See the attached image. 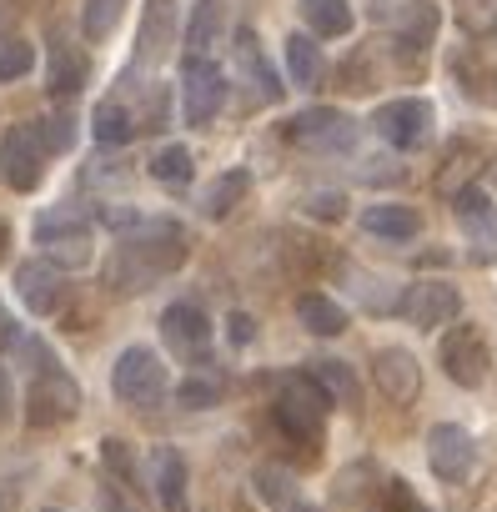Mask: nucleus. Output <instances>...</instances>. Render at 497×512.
Instances as JSON below:
<instances>
[{
  "label": "nucleus",
  "instance_id": "1",
  "mask_svg": "<svg viewBox=\"0 0 497 512\" xmlns=\"http://www.w3.org/2000/svg\"><path fill=\"white\" fill-rule=\"evenodd\" d=\"M181 262H186V236H181L176 221H136L131 236L111 256L106 282L116 292H146L161 277H171Z\"/></svg>",
  "mask_w": 497,
  "mask_h": 512
},
{
  "label": "nucleus",
  "instance_id": "2",
  "mask_svg": "<svg viewBox=\"0 0 497 512\" xmlns=\"http://www.w3.org/2000/svg\"><path fill=\"white\" fill-rule=\"evenodd\" d=\"M111 387L126 407H156L166 397V362L151 352V347H126L116 357V372H111Z\"/></svg>",
  "mask_w": 497,
  "mask_h": 512
},
{
  "label": "nucleus",
  "instance_id": "3",
  "mask_svg": "<svg viewBox=\"0 0 497 512\" xmlns=\"http://www.w3.org/2000/svg\"><path fill=\"white\" fill-rule=\"evenodd\" d=\"M287 141L302 146V151H322V156H337V151H352L357 141V121L337 106H312L302 116L287 121Z\"/></svg>",
  "mask_w": 497,
  "mask_h": 512
},
{
  "label": "nucleus",
  "instance_id": "4",
  "mask_svg": "<svg viewBox=\"0 0 497 512\" xmlns=\"http://www.w3.org/2000/svg\"><path fill=\"white\" fill-rule=\"evenodd\" d=\"M46 136L41 126H11L0 136V176H6L11 191H36L46 176Z\"/></svg>",
  "mask_w": 497,
  "mask_h": 512
},
{
  "label": "nucleus",
  "instance_id": "5",
  "mask_svg": "<svg viewBox=\"0 0 497 512\" xmlns=\"http://www.w3.org/2000/svg\"><path fill=\"white\" fill-rule=\"evenodd\" d=\"M327 407H332V397H327V387L317 377H292L282 387V397H277V422L292 437L317 442L322 437V422H327Z\"/></svg>",
  "mask_w": 497,
  "mask_h": 512
},
{
  "label": "nucleus",
  "instance_id": "6",
  "mask_svg": "<svg viewBox=\"0 0 497 512\" xmlns=\"http://www.w3.org/2000/svg\"><path fill=\"white\" fill-rule=\"evenodd\" d=\"M221 106H226V76H221V66L206 61V56H186V66H181V116L191 126H211Z\"/></svg>",
  "mask_w": 497,
  "mask_h": 512
},
{
  "label": "nucleus",
  "instance_id": "7",
  "mask_svg": "<svg viewBox=\"0 0 497 512\" xmlns=\"http://www.w3.org/2000/svg\"><path fill=\"white\" fill-rule=\"evenodd\" d=\"M81 412V387L51 362V367H41L36 372V382H31V397H26V417H31V427H56V422H71Z\"/></svg>",
  "mask_w": 497,
  "mask_h": 512
},
{
  "label": "nucleus",
  "instance_id": "8",
  "mask_svg": "<svg viewBox=\"0 0 497 512\" xmlns=\"http://www.w3.org/2000/svg\"><path fill=\"white\" fill-rule=\"evenodd\" d=\"M36 241L56 267H86L91 262V231L76 211H46L36 216Z\"/></svg>",
  "mask_w": 497,
  "mask_h": 512
},
{
  "label": "nucleus",
  "instance_id": "9",
  "mask_svg": "<svg viewBox=\"0 0 497 512\" xmlns=\"http://www.w3.org/2000/svg\"><path fill=\"white\" fill-rule=\"evenodd\" d=\"M372 126H377V136L392 141L397 151H417V146H427V136H432V106L417 101V96L387 101V106H377Z\"/></svg>",
  "mask_w": 497,
  "mask_h": 512
},
{
  "label": "nucleus",
  "instance_id": "10",
  "mask_svg": "<svg viewBox=\"0 0 497 512\" xmlns=\"http://www.w3.org/2000/svg\"><path fill=\"white\" fill-rule=\"evenodd\" d=\"M397 307L417 332H432V327H447V322L462 317V292L452 282H412Z\"/></svg>",
  "mask_w": 497,
  "mask_h": 512
},
{
  "label": "nucleus",
  "instance_id": "11",
  "mask_svg": "<svg viewBox=\"0 0 497 512\" xmlns=\"http://www.w3.org/2000/svg\"><path fill=\"white\" fill-rule=\"evenodd\" d=\"M452 211H457V226H462L472 262H497V206L477 186H467V191H457Z\"/></svg>",
  "mask_w": 497,
  "mask_h": 512
},
{
  "label": "nucleus",
  "instance_id": "12",
  "mask_svg": "<svg viewBox=\"0 0 497 512\" xmlns=\"http://www.w3.org/2000/svg\"><path fill=\"white\" fill-rule=\"evenodd\" d=\"M427 462H432V472L442 482H467L472 467H477V447H472V437L457 422H437L427 432Z\"/></svg>",
  "mask_w": 497,
  "mask_h": 512
},
{
  "label": "nucleus",
  "instance_id": "13",
  "mask_svg": "<svg viewBox=\"0 0 497 512\" xmlns=\"http://www.w3.org/2000/svg\"><path fill=\"white\" fill-rule=\"evenodd\" d=\"M487 342L472 332V327H457L442 337V372L457 382V387H482L487 382Z\"/></svg>",
  "mask_w": 497,
  "mask_h": 512
},
{
  "label": "nucleus",
  "instance_id": "14",
  "mask_svg": "<svg viewBox=\"0 0 497 512\" xmlns=\"http://www.w3.org/2000/svg\"><path fill=\"white\" fill-rule=\"evenodd\" d=\"M372 377L387 402H417V392H422V367L407 347H382L372 357Z\"/></svg>",
  "mask_w": 497,
  "mask_h": 512
},
{
  "label": "nucleus",
  "instance_id": "15",
  "mask_svg": "<svg viewBox=\"0 0 497 512\" xmlns=\"http://www.w3.org/2000/svg\"><path fill=\"white\" fill-rule=\"evenodd\" d=\"M16 297L36 312V317H51L66 297V282H61V267L56 262H21L16 267Z\"/></svg>",
  "mask_w": 497,
  "mask_h": 512
},
{
  "label": "nucleus",
  "instance_id": "16",
  "mask_svg": "<svg viewBox=\"0 0 497 512\" xmlns=\"http://www.w3.org/2000/svg\"><path fill=\"white\" fill-rule=\"evenodd\" d=\"M161 337H166L176 352L196 357V352L211 342V322H206V312H201V307L176 302V307H166V312H161Z\"/></svg>",
  "mask_w": 497,
  "mask_h": 512
},
{
  "label": "nucleus",
  "instance_id": "17",
  "mask_svg": "<svg viewBox=\"0 0 497 512\" xmlns=\"http://www.w3.org/2000/svg\"><path fill=\"white\" fill-rule=\"evenodd\" d=\"M236 66H241V76H246V86H252L262 101H282V81H277V71H272V61L262 56V46H257V31H241L236 36Z\"/></svg>",
  "mask_w": 497,
  "mask_h": 512
},
{
  "label": "nucleus",
  "instance_id": "18",
  "mask_svg": "<svg viewBox=\"0 0 497 512\" xmlns=\"http://www.w3.org/2000/svg\"><path fill=\"white\" fill-rule=\"evenodd\" d=\"M151 477H156V497H161V512H186V457L161 447L151 457Z\"/></svg>",
  "mask_w": 497,
  "mask_h": 512
},
{
  "label": "nucleus",
  "instance_id": "19",
  "mask_svg": "<svg viewBox=\"0 0 497 512\" xmlns=\"http://www.w3.org/2000/svg\"><path fill=\"white\" fill-rule=\"evenodd\" d=\"M176 41V0H151L141 21V61H161Z\"/></svg>",
  "mask_w": 497,
  "mask_h": 512
},
{
  "label": "nucleus",
  "instance_id": "20",
  "mask_svg": "<svg viewBox=\"0 0 497 512\" xmlns=\"http://www.w3.org/2000/svg\"><path fill=\"white\" fill-rule=\"evenodd\" d=\"M297 322H302L312 337H342V332H347V312H342L332 297H322V292H302V297H297Z\"/></svg>",
  "mask_w": 497,
  "mask_h": 512
},
{
  "label": "nucleus",
  "instance_id": "21",
  "mask_svg": "<svg viewBox=\"0 0 497 512\" xmlns=\"http://www.w3.org/2000/svg\"><path fill=\"white\" fill-rule=\"evenodd\" d=\"M362 231L382 236V241H407L422 231V216L407 211V206H367L362 211Z\"/></svg>",
  "mask_w": 497,
  "mask_h": 512
},
{
  "label": "nucleus",
  "instance_id": "22",
  "mask_svg": "<svg viewBox=\"0 0 497 512\" xmlns=\"http://www.w3.org/2000/svg\"><path fill=\"white\" fill-rule=\"evenodd\" d=\"M221 31H226V6H221V0H196V11H191V21H186V46H191V56H206V51L221 41Z\"/></svg>",
  "mask_w": 497,
  "mask_h": 512
},
{
  "label": "nucleus",
  "instance_id": "23",
  "mask_svg": "<svg viewBox=\"0 0 497 512\" xmlns=\"http://www.w3.org/2000/svg\"><path fill=\"white\" fill-rule=\"evenodd\" d=\"M287 71H292V81L302 86V91H317L322 86V51H317V41L312 36H287Z\"/></svg>",
  "mask_w": 497,
  "mask_h": 512
},
{
  "label": "nucleus",
  "instance_id": "24",
  "mask_svg": "<svg viewBox=\"0 0 497 512\" xmlns=\"http://www.w3.org/2000/svg\"><path fill=\"white\" fill-rule=\"evenodd\" d=\"M46 86H51V96H76V91L86 86V61H81L61 36L51 41V81H46Z\"/></svg>",
  "mask_w": 497,
  "mask_h": 512
},
{
  "label": "nucleus",
  "instance_id": "25",
  "mask_svg": "<svg viewBox=\"0 0 497 512\" xmlns=\"http://www.w3.org/2000/svg\"><path fill=\"white\" fill-rule=\"evenodd\" d=\"M302 16H307L312 36H327V41L352 31V6L347 0H302Z\"/></svg>",
  "mask_w": 497,
  "mask_h": 512
},
{
  "label": "nucleus",
  "instance_id": "26",
  "mask_svg": "<svg viewBox=\"0 0 497 512\" xmlns=\"http://www.w3.org/2000/svg\"><path fill=\"white\" fill-rule=\"evenodd\" d=\"M91 131H96L101 146H126L136 136V121H131V111L121 101H101L96 116H91Z\"/></svg>",
  "mask_w": 497,
  "mask_h": 512
},
{
  "label": "nucleus",
  "instance_id": "27",
  "mask_svg": "<svg viewBox=\"0 0 497 512\" xmlns=\"http://www.w3.org/2000/svg\"><path fill=\"white\" fill-rule=\"evenodd\" d=\"M246 186H252V176H246V171H226V176H216V181H211V191H206V201H201V211H206L211 221L231 216V211H236V201L246 196Z\"/></svg>",
  "mask_w": 497,
  "mask_h": 512
},
{
  "label": "nucleus",
  "instance_id": "28",
  "mask_svg": "<svg viewBox=\"0 0 497 512\" xmlns=\"http://www.w3.org/2000/svg\"><path fill=\"white\" fill-rule=\"evenodd\" d=\"M312 377L327 387L332 402H342V407H357V402H362V387H357V377H352L347 362H327V357H322V362L312 367Z\"/></svg>",
  "mask_w": 497,
  "mask_h": 512
},
{
  "label": "nucleus",
  "instance_id": "29",
  "mask_svg": "<svg viewBox=\"0 0 497 512\" xmlns=\"http://www.w3.org/2000/svg\"><path fill=\"white\" fill-rule=\"evenodd\" d=\"M151 176H156L161 186H191L196 161H191V151H186V146H161V151L151 156Z\"/></svg>",
  "mask_w": 497,
  "mask_h": 512
},
{
  "label": "nucleus",
  "instance_id": "30",
  "mask_svg": "<svg viewBox=\"0 0 497 512\" xmlns=\"http://www.w3.org/2000/svg\"><path fill=\"white\" fill-rule=\"evenodd\" d=\"M252 482H257V497H262L267 507H292V502H297V477H292L287 467H272V462H267V467H257Z\"/></svg>",
  "mask_w": 497,
  "mask_h": 512
},
{
  "label": "nucleus",
  "instance_id": "31",
  "mask_svg": "<svg viewBox=\"0 0 497 512\" xmlns=\"http://www.w3.org/2000/svg\"><path fill=\"white\" fill-rule=\"evenodd\" d=\"M417 11H422V6H412V11H407V21H402V31H397V51H402V61L422 56V51L432 46V31H437V11H427V16H422V26H417Z\"/></svg>",
  "mask_w": 497,
  "mask_h": 512
},
{
  "label": "nucleus",
  "instance_id": "32",
  "mask_svg": "<svg viewBox=\"0 0 497 512\" xmlns=\"http://www.w3.org/2000/svg\"><path fill=\"white\" fill-rule=\"evenodd\" d=\"M121 11H126V0H86V11H81V31H86V41H106V36L116 31Z\"/></svg>",
  "mask_w": 497,
  "mask_h": 512
},
{
  "label": "nucleus",
  "instance_id": "33",
  "mask_svg": "<svg viewBox=\"0 0 497 512\" xmlns=\"http://www.w3.org/2000/svg\"><path fill=\"white\" fill-rule=\"evenodd\" d=\"M36 66V51H31V41H21V36H0V81H21L26 71Z\"/></svg>",
  "mask_w": 497,
  "mask_h": 512
},
{
  "label": "nucleus",
  "instance_id": "34",
  "mask_svg": "<svg viewBox=\"0 0 497 512\" xmlns=\"http://www.w3.org/2000/svg\"><path fill=\"white\" fill-rule=\"evenodd\" d=\"M302 206H307L312 216H322V221H342V216H347V196H342V191H312Z\"/></svg>",
  "mask_w": 497,
  "mask_h": 512
},
{
  "label": "nucleus",
  "instance_id": "35",
  "mask_svg": "<svg viewBox=\"0 0 497 512\" xmlns=\"http://www.w3.org/2000/svg\"><path fill=\"white\" fill-rule=\"evenodd\" d=\"M382 512H427V507L417 502V492H412L407 482H392V487H387V502H382Z\"/></svg>",
  "mask_w": 497,
  "mask_h": 512
},
{
  "label": "nucleus",
  "instance_id": "36",
  "mask_svg": "<svg viewBox=\"0 0 497 512\" xmlns=\"http://www.w3.org/2000/svg\"><path fill=\"white\" fill-rule=\"evenodd\" d=\"M41 136H46V146H51V151H66V146L76 141V131H71V116H51V121L41 126Z\"/></svg>",
  "mask_w": 497,
  "mask_h": 512
},
{
  "label": "nucleus",
  "instance_id": "37",
  "mask_svg": "<svg viewBox=\"0 0 497 512\" xmlns=\"http://www.w3.org/2000/svg\"><path fill=\"white\" fill-rule=\"evenodd\" d=\"M186 407H211L216 402V382H201V377H191V382H181V392H176Z\"/></svg>",
  "mask_w": 497,
  "mask_h": 512
},
{
  "label": "nucleus",
  "instance_id": "38",
  "mask_svg": "<svg viewBox=\"0 0 497 512\" xmlns=\"http://www.w3.org/2000/svg\"><path fill=\"white\" fill-rule=\"evenodd\" d=\"M226 332H231V342H236V347H246V342L257 337V322L246 317V312H231V317H226Z\"/></svg>",
  "mask_w": 497,
  "mask_h": 512
},
{
  "label": "nucleus",
  "instance_id": "39",
  "mask_svg": "<svg viewBox=\"0 0 497 512\" xmlns=\"http://www.w3.org/2000/svg\"><path fill=\"white\" fill-rule=\"evenodd\" d=\"M101 512H141V507H131L116 487H101Z\"/></svg>",
  "mask_w": 497,
  "mask_h": 512
},
{
  "label": "nucleus",
  "instance_id": "40",
  "mask_svg": "<svg viewBox=\"0 0 497 512\" xmlns=\"http://www.w3.org/2000/svg\"><path fill=\"white\" fill-rule=\"evenodd\" d=\"M11 402H16V387H11V372L0 367V422L11 417Z\"/></svg>",
  "mask_w": 497,
  "mask_h": 512
},
{
  "label": "nucleus",
  "instance_id": "41",
  "mask_svg": "<svg viewBox=\"0 0 497 512\" xmlns=\"http://www.w3.org/2000/svg\"><path fill=\"white\" fill-rule=\"evenodd\" d=\"M6 241H11V226H6V221H0V256H6Z\"/></svg>",
  "mask_w": 497,
  "mask_h": 512
},
{
  "label": "nucleus",
  "instance_id": "42",
  "mask_svg": "<svg viewBox=\"0 0 497 512\" xmlns=\"http://www.w3.org/2000/svg\"><path fill=\"white\" fill-rule=\"evenodd\" d=\"M11 332V317H6V307H0V337H6Z\"/></svg>",
  "mask_w": 497,
  "mask_h": 512
},
{
  "label": "nucleus",
  "instance_id": "43",
  "mask_svg": "<svg viewBox=\"0 0 497 512\" xmlns=\"http://www.w3.org/2000/svg\"><path fill=\"white\" fill-rule=\"evenodd\" d=\"M297 512H317V507H297Z\"/></svg>",
  "mask_w": 497,
  "mask_h": 512
},
{
  "label": "nucleus",
  "instance_id": "44",
  "mask_svg": "<svg viewBox=\"0 0 497 512\" xmlns=\"http://www.w3.org/2000/svg\"><path fill=\"white\" fill-rule=\"evenodd\" d=\"M46 512H56V507H46Z\"/></svg>",
  "mask_w": 497,
  "mask_h": 512
}]
</instances>
